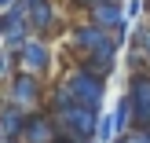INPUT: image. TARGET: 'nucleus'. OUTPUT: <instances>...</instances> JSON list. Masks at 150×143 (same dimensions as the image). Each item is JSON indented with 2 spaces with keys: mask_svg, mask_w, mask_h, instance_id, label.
<instances>
[{
  "mask_svg": "<svg viewBox=\"0 0 150 143\" xmlns=\"http://www.w3.org/2000/svg\"><path fill=\"white\" fill-rule=\"evenodd\" d=\"M55 77L66 85V92H70L77 103H84V107H95V110H103V107H106V77H103V73H95V70H88L84 63L70 59L66 66H59V73H55Z\"/></svg>",
  "mask_w": 150,
  "mask_h": 143,
  "instance_id": "1",
  "label": "nucleus"
},
{
  "mask_svg": "<svg viewBox=\"0 0 150 143\" xmlns=\"http://www.w3.org/2000/svg\"><path fill=\"white\" fill-rule=\"evenodd\" d=\"M0 95H4L7 103H15V107H22L29 114V110H40V107H48V81L44 77H37V73H26V70H18L11 81H7L4 88H0Z\"/></svg>",
  "mask_w": 150,
  "mask_h": 143,
  "instance_id": "2",
  "label": "nucleus"
},
{
  "mask_svg": "<svg viewBox=\"0 0 150 143\" xmlns=\"http://www.w3.org/2000/svg\"><path fill=\"white\" fill-rule=\"evenodd\" d=\"M15 63H18V70L26 73H37V77L48 81L51 73H59V55H55V41H48V37H29L26 44H22L18 51H15Z\"/></svg>",
  "mask_w": 150,
  "mask_h": 143,
  "instance_id": "3",
  "label": "nucleus"
},
{
  "mask_svg": "<svg viewBox=\"0 0 150 143\" xmlns=\"http://www.w3.org/2000/svg\"><path fill=\"white\" fill-rule=\"evenodd\" d=\"M51 114H55V121H59V132L88 143V139H95V132H99V114H103V110L84 107V103H70V107L51 110ZM95 143H99V139H95Z\"/></svg>",
  "mask_w": 150,
  "mask_h": 143,
  "instance_id": "4",
  "label": "nucleus"
},
{
  "mask_svg": "<svg viewBox=\"0 0 150 143\" xmlns=\"http://www.w3.org/2000/svg\"><path fill=\"white\" fill-rule=\"evenodd\" d=\"M110 37L114 33L103 29V26H95L92 18H77V22H70V29L62 33V44H66V55L70 59H84V55H92L95 48H103Z\"/></svg>",
  "mask_w": 150,
  "mask_h": 143,
  "instance_id": "5",
  "label": "nucleus"
},
{
  "mask_svg": "<svg viewBox=\"0 0 150 143\" xmlns=\"http://www.w3.org/2000/svg\"><path fill=\"white\" fill-rule=\"evenodd\" d=\"M29 26H33L37 37L59 41V37L70 29V22L62 18V4H59V0H40V4L29 7Z\"/></svg>",
  "mask_w": 150,
  "mask_h": 143,
  "instance_id": "6",
  "label": "nucleus"
},
{
  "mask_svg": "<svg viewBox=\"0 0 150 143\" xmlns=\"http://www.w3.org/2000/svg\"><path fill=\"white\" fill-rule=\"evenodd\" d=\"M125 95L132 99V125H150V70H128Z\"/></svg>",
  "mask_w": 150,
  "mask_h": 143,
  "instance_id": "7",
  "label": "nucleus"
},
{
  "mask_svg": "<svg viewBox=\"0 0 150 143\" xmlns=\"http://www.w3.org/2000/svg\"><path fill=\"white\" fill-rule=\"evenodd\" d=\"M4 15V48L7 51H18L22 44L33 37V26H29V7H22L18 0H15L7 11H0Z\"/></svg>",
  "mask_w": 150,
  "mask_h": 143,
  "instance_id": "8",
  "label": "nucleus"
},
{
  "mask_svg": "<svg viewBox=\"0 0 150 143\" xmlns=\"http://www.w3.org/2000/svg\"><path fill=\"white\" fill-rule=\"evenodd\" d=\"M59 136V121L48 107L40 110H29L26 114V125H22V143H55Z\"/></svg>",
  "mask_w": 150,
  "mask_h": 143,
  "instance_id": "9",
  "label": "nucleus"
},
{
  "mask_svg": "<svg viewBox=\"0 0 150 143\" xmlns=\"http://www.w3.org/2000/svg\"><path fill=\"white\" fill-rule=\"evenodd\" d=\"M121 44L125 41H117V37H110L103 48H95L92 55H84V59H77V63H84L88 70H95V73H103V77L110 81V73H114V66H117V51H121Z\"/></svg>",
  "mask_w": 150,
  "mask_h": 143,
  "instance_id": "10",
  "label": "nucleus"
},
{
  "mask_svg": "<svg viewBox=\"0 0 150 143\" xmlns=\"http://www.w3.org/2000/svg\"><path fill=\"white\" fill-rule=\"evenodd\" d=\"M22 125H26V110L0 95V132H4V139H22Z\"/></svg>",
  "mask_w": 150,
  "mask_h": 143,
  "instance_id": "11",
  "label": "nucleus"
},
{
  "mask_svg": "<svg viewBox=\"0 0 150 143\" xmlns=\"http://www.w3.org/2000/svg\"><path fill=\"white\" fill-rule=\"evenodd\" d=\"M128 44L143 51V59H146V70H150V15H146V18H139L136 26H132V37H128Z\"/></svg>",
  "mask_w": 150,
  "mask_h": 143,
  "instance_id": "12",
  "label": "nucleus"
},
{
  "mask_svg": "<svg viewBox=\"0 0 150 143\" xmlns=\"http://www.w3.org/2000/svg\"><path fill=\"white\" fill-rule=\"evenodd\" d=\"M117 136H121V129H117L114 110H103V114H99V132H95V139H99V143H114Z\"/></svg>",
  "mask_w": 150,
  "mask_h": 143,
  "instance_id": "13",
  "label": "nucleus"
},
{
  "mask_svg": "<svg viewBox=\"0 0 150 143\" xmlns=\"http://www.w3.org/2000/svg\"><path fill=\"white\" fill-rule=\"evenodd\" d=\"M18 73V63H15V51H7V48H0V88L7 85V81Z\"/></svg>",
  "mask_w": 150,
  "mask_h": 143,
  "instance_id": "14",
  "label": "nucleus"
},
{
  "mask_svg": "<svg viewBox=\"0 0 150 143\" xmlns=\"http://www.w3.org/2000/svg\"><path fill=\"white\" fill-rule=\"evenodd\" d=\"M114 143H150V125H132V129L121 132Z\"/></svg>",
  "mask_w": 150,
  "mask_h": 143,
  "instance_id": "15",
  "label": "nucleus"
},
{
  "mask_svg": "<svg viewBox=\"0 0 150 143\" xmlns=\"http://www.w3.org/2000/svg\"><path fill=\"white\" fill-rule=\"evenodd\" d=\"M150 15V0H125V18L128 22H139Z\"/></svg>",
  "mask_w": 150,
  "mask_h": 143,
  "instance_id": "16",
  "label": "nucleus"
},
{
  "mask_svg": "<svg viewBox=\"0 0 150 143\" xmlns=\"http://www.w3.org/2000/svg\"><path fill=\"white\" fill-rule=\"evenodd\" d=\"M92 4H110V0H70V7H73V11H88Z\"/></svg>",
  "mask_w": 150,
  "mask_h": 143,
  "instance_id": "17",
  "label": "nucleus"
},
{
  "mask_svg": "<svg viewBox=\"0 0 150 143\" xmlns=\"http://www.w3.org/2000/svg\"><path fill=\"white\" fill-rule=\"evenodd\" d=\"M0 48H4V15H0Z\"/></svg>",
  "mask_w": 150,
  "mask_h": 143,
  "instance_id": "18",
  "label": "nucleus"
},
{
  "mask_svg": "<svg viewBox=\"0 0 150 143\" xmlns=\"http://www.w3.org/2000/svg\"><path fill=\"white\" fill-rule=\"evenodd\" d=\"M15 4V0H0V11H7V7H11Z\"/></svg>",
  "mask_w": 150,
  "mask_h": 143,
  "instance_id": "19",
  "label": "nucleus"
},
{
  "mask_svg": "<svg viewBox=\"0 0 150 143\" xmlns=\"http://www.w3.org/2000/svg\"><path fill=\"white\" fill-rule=\"evenodd\" d=\"M18 4H22V7H33V4H40V0H18Z\"/></svg>",
  "mask_w": 150,
  "mask_h": 143,
  "instance_id": "20",
  "label": "nucleus"
},
{
  "mask_svg": "<svg viewBox=\"0 0 150 143\" xmlns=\"http://www.w3.org/2000/svg\"><path fill=\"white\" fill-rule=\"evenodd\" d=\"M0 143H22V139H0Z\"/></svg>",
  "mask_w": 150,
  "mask_h": 143,
  "instance_id": "21",
  "label": "nucleus"
},
{
  "mask_svg": "<svg viewBox=\"0 0 150 143\" xmlns=\"http://www.w3.org/2000/svg\"><path fill=\"white\" fill-rule=\"evenodd\" d=\"M0 139H4V132H0Z\"/></svg>",
  "mask_w": 150,
  "mask_h": 143,
  "instance_id": "22",
  "label": "nucleus"
}]
</instances>
